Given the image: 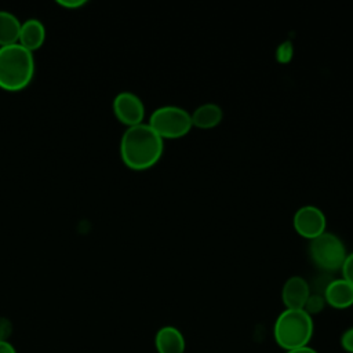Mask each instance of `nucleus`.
Masks as SVG:
<instances>
[{
  "instance_id": "nucleus-1",
  "label": "nucleus",
  "mask_w": 353,
  "mask_h": 353,
  "mask_svg": "<svg viewBox=\"0 0 353 353\" xmlns=\"http://www.w3.org/2000/svg\"><path fill=\"white\" fill-rule=\"evenodd\" d=\"M164 150L163 138L148 124L128 127L120 139V156L131 170H146L154 165Z\"/></svg>"
},
{
  "instance_id": "nucleus-2",
  "label": "nucleus",
  "mask_w": 353,
  "mask_h": 353,
  "mask_svg": "<svg viewBox=\"0 0 353 353\" xmlns=\"http://www.w3.org/2000/svg\"><path fill=\"white\" fill-rule=\"evenodd\" d=\"M34 76V58L21 44L0 47V88L21 91L26 88Z\"/></svg>"
},
{
  "instance_id": "nucleus-3",
  "label": "nucleus",
  "mask_w": 353,
  "mask_h": 353,
  "mask_svg": "<svg viewBox=\"0 0 353 353\" xmlns=\"http://www.w3.org/2000/svg\"><path fill=\"white\" fill-rule=\"evenodd\" d=\"M313 328V319L303 309H285L276 319L273 335L277 345L287 352L307 346Z\"/></svg>"
},
{
  "instance_id": "nucleus-4",
  "label": "nucleus",
  "mask_w": 353,
  "mask_h": 353,
  "mask_svg": "<svg viewBox=\"0 0 353 353\" xmlns=\"http://www.w3.org/2000/svg\"><path fill=\"white\" fill-rule=\"evenodd\" d=\"M163 139L179 138L186 135L192 128L190 113L176 105H164L154 109L148 123Z\"/></svg>"
},
{
  "instance_id": "nucleus-5",
  "label": "nucleus",
  "mask_w": 353,
  "mask_h": 353,
  "mask_svg": "<svg viewBox=\"0 0 353 353\" xmlns=\"http://www.w3.org/2000/svg\"><path fill=\"white\" fill-rule=\"evenodd\" d=\"M309 255L317 268L334 272L342 268L347 254L343 241L336 234L324 232L310 240Z\"/></svg>"
},
{
  "instance_id": "nucleus-6",
  "label": "nucleus",
  "mask_w": 353,
  "mask_h": 353,
  "mask_svg": "<svg viewBox=\"0 0 353 353\" xmlns=\"http://www.w3.org/2000/svg\"><path fill=\"white\" fill-rule=\"evenodd\" d=\"M113 112L119 119V121H121L128 127L143 123V117H145L143 102L137 94L131 91H121L114 97Z\"/></svg>"
},
{
  "instance_id": "nucleus-7",
  "label": "nucleus",
  "mask_w": 353,
  "mask_h": 353,
  "mask_svg": "<svg viewBox=\"0 0 353 353\" xmlns=\"http://www.w3.org/2000/svg\"><path fill=\"white\" fill-rule=\"evenodd\" d=\"M292 223L301 236L312 240L325 232L327 219L319 207L303 205L295 211Z\"/></svg>"
},
{
  "instance_id": "nucleus-8",
  "label": "nucleus",
  "mask_w": 353,
  "mask_h": 353,
  "mask_svg": "<svg viewBox=\"0 0 353 353\" xmlns=\"http://www.w3.org/2000/svg\"><path fill=\"white\" fill-rule=\"evenodd\" d=\"M309 295L310 287L301 276L288 277L281 288V299L285 309H303Z\"/></svg>"
},
{
  "instance_id": "nucleus-9",
  "label": "nucleus",
  "mask_w": 353,
  "mask_h": 353,
  "mask_svg": "<svg viewBox=\"0 0 353 353\" xmlns=\"http://www.w3.org/2000/svg\"><path fill=\"white\" fill-rule=\"evenodd\" d=\"M325 303L335 309H346L353 305V285L345 279H335L324 288Z\"/></svg>"
},
{
  "instance_id": "nucleus-10",
  "label": "nucleus",
  "mask_w": 353,
  "mask_h": 353,
  "mask_svg": "<svg viewBox=\"0 0 353 353\" xmlns=\"http://www.w3.org/2000/svg\"><path fill=\"white\" fill-rule=\"evenodd\" d=\"M154 346L157 353H183L186 343L182 332L176 327L164 325L156 332Z\"/></svg>"
},
{
  "instance_id": "nucleus-11",
  "label": "nucleus",
  "mask_w": 353,
  "mask_h": 353,
  "mask_svg": "<svg viewBox=\"0 0 353 353\" xmlns=\"http://www.w3.org/2000/svg\"><path fill=\"white\" fill-rule=\"evenodd\" d=\"M46 40V28L41 21L36 18H29L21 23L18 44H21L28 51L39 50Z\"/></svg>"
},
{
  "instance_id": "nucleus-12",
  "label": "nucleus",
  "mask_w": 353,
  "mask_h": 353,
  "mask_svg": "<svg viewBox=\"0 0 353 353\" xmlns=\"http://www.w3.org/2000/svg\"><path fill=\"white\" fill-rule=\"evenodd\" d=\"M192 116V124L199 128H212L218 125L223 117L222 108L214 102H205L197 106Z\"/></svg>"
},
{
  "instance_id": "nucleus-13",
  "label": "nucleus",
  "mask_w": 353,
  "mask_h": 353,
  "mask_svg": "<svg viewBox=\"0 0 353 353\" xmlns=\"http://www.w3.org/2000/svg\"><path fill=\"white\" fill-rule=\"evenodd\" d=\"M21 23L14 14L0 10V47L18 43Z\"/></svg>"
},
{
  "instance_id": "nucleus-14",
  "label": "nucleus",
  "mask_w": 353,
  "mask_h": 353,
  "mask_svg": "<svg viewBox=\"0 0 353 353\" xmlns=\"http://www.w3.org/2000/svg\"><path fill=\"white\" fill-rule=\"evenodd\" d=\"M325 305V299H324V295H320V294H310L305 306H303V310L307 313V314H317L323 310Z\"/></svg>"
},
{
  "instance_id": "nucleus-15",
  "label": "nucleus",
  "mask_w": 353,
  "mask_h": 353,
  "mask_svg": "<svg viewBox=\"0 0 353 353\" xmlns=\"http://www.w3.org/2000/svg\"><path fill=\"white\" fill-rule=\"evenodd\" d=\"M294 55V46L290 40H285L283 43H280L276 48V59L280 63H287L292 59Z\"/></svg>"
},
{
  "instance_id": "nucleus-16",
  "label": "nucleus",
  "mask_w": 353,
  "mask_h": 353,
  "mask_svg": "<svg viewBox=\"0 0 353 353\" xmlns=\"http://www.w3.org/2000/svg\"><path fill=\"white\" fill-rule=\"evenodd\" d=\"M341 270L343 274L342 279H345L347 283H350L353 285V252L346 255V259H345Z\"/></svg>"
},
{
  "instance_id": "nucleus-17",
  "label": "nucleus",
  "mask_w": 353,
  "mask_h": 353,
  "mask_svg": "<svg viewBox=\"0 0 353 353\" xmlns=\"http://www.w3.org/2000/svg\"><path fill=\"white\" fill-rule=\"evenodd\" d=\"M12 334V323L7 317L0 316V342L8 341Z\"/></svg>"
},
{
  "instance_id": "nucleus-18",
  "label": "nucleus",
  "mask_w": 353,
  "mask_h": 353,
  "mask_svg": "<svg viewBox=\"0 0 353 353\" xmlns=\"http://www.w3.org/2000/svg\"><path fill=\"white\" fill-rule=\"evenodd\" d=\"M341 345L347 353H353V327L346 330L341 336Z\"/></svg>"
},
{
  "instance_id": "nucleus-19",
  "label": "nucleus",
  "mask_w": 353,
  "mask_h": 353,
  "mask_svg": "<svg viewBox=\"0 0 353 353\" xmlns=\"http://www.w3.org/2000/svg\"><path fill=\"white\" fill-rule=\"evenodd\" d=\"M58 4L62 6V7H65V8L74 10V8H80L81 6H84L85 1H84V0H66V1L61 0V1H58Z\"/></svg>"
},
{
  "instance_id": "nucleus-20",
  "label": "nucleus",
  "mask_w": 353,
  "mask_h": 353,
  "mask_svg": "<svg viewBox=\"0 0 353 353\" xmlns=\"http://www.w3.org/2000/svg\"><path fill=\"white\" fill-rule=\"evenodd\" d=\"M0 353H17V350L11 342L3 341L0 342Z\"/></svg>"
},
{
  "instance_id": "nucleus-21",
  "label": "nucleus",
  "mask_w": 353,
  "mask_h": 353,
  "mask_svg": "<svg viewBox=\"0 0 353 353\" xmlns=\"http://www.w3.org/2000/svg\"><path fill=\"white\" fill-rule=\"evenodd\" d=\"M285 353H317L313 347L309 346H303V347H298V349H292V350H287Z\"/></svg>"
}]
</instances>
